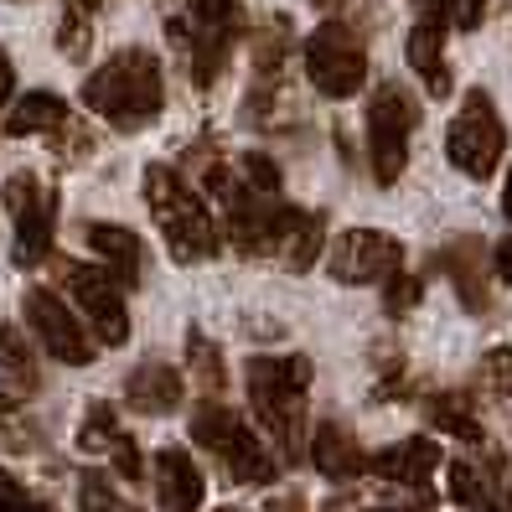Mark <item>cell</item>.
I'll return each mask as SVG.
<instances>
[{"label": "cell", "instance_id": "ac0fdd59", "mask_svg": "<svg viewBox=\"0 0 512 512\" xmlns=\"http://www.w3.org/2000/svg\"><path fill=\"white\" fill-rule=\"evenodd\" d=\"M83 244L94 249L104 264H109V275L119 285H135L140 280V238L130 228H119V223H83Z\"/></svg>", "mask_w": 512, "mask_h": 512}, {"label": "cell", "instance_id": "b9f144b4", "mask_svg": "<svg viewBox=\"0 0 512 512\" xmlns=\"http://www.w3.org/2000/svg\"><path fill=\"white\" fill-rule=\"evenodd\" d=\"M388 512H419V507H388Z\"/></svg>", "mask_w": 512, "mask_h": 512}, {"label": "cell", "instance_id": "74e56055", "mask_svg": "<svg viewBox=\"0 0 512 512\" xmlns=\"http://www.w3.org/2000/svg\"><path fill=\"white\" fill-rule=\"evenodd\" d=\"M269 512H306V497H275Z\"/></svg>", "mask_w": 512, "mask_h": 512}, {"label": "cell", "instance_id": "8992f818", "mask_svg": "<svg viewBox=\"0 0 512 512\" xmlns=\"http://www.w3.org/2000/svg\"><path fill=\"white\" fill-rule=\"evenodd\" d=\"M306 78L326 99H352L368 83V52L363 37L347 21H326L306 37Z\"/></svg>", "mask_w": 512, "mask_h": 512}, {"label": "cell", "instance_id": "30bf717a", "mask_svg": "<svg viewBox=\"0 0 512 512\" xmlns=\"http://www.w3.org/2000/svg\"><path fill=\"white\" fill-rule=\"evenodd\" d=\"M326 269L342 285H378L394 269H404V244L394 233H378V228H347L326 249Z\"/></svg>", "mask_w": 512, "mask_h": 512}, {"label": "cell", "instance_id": "83f0119b", "mask_svg": "<svg viewBox=\"0 0 512 512\" xmlns=\"http://www.w3.org/2000/svg\"><path fill=\"white\" fill-rule=\"evenodd\" d=\"M419 6L430 11V21H450V26H461V32H471V26L487 16V0H419Z\"/></svg>", "mask_w": 512, "mask_h": 512}, {"label": "cell", "instance_id": "9c48e42d", "mask_svg": "<svg viewBox=\"0 0 512 512\" xmlns=\"http://www.w3.org/2000/svg\"><path fill=\"white\" fill-rule=\"evenodd\" d=\"M0 202L16 223V264H42L52 259V228H57V197L37 182L32 171H16L6 187H0Z\"/></svg>", "mask_w": 512, "mask_h": 512}, {"label": "cell", "instance_id": "2e32d148", "mask_svg": "<svg viewBox=\"0 0 512 512\" xmlns=\"http://www.w3.org/2000/svg\"><path fill=\"white\" fill-rule=\"evenodd\" d=\"M440 269L450 275V285L461 290L466 311H487L492 295H487V249L481 238H456V244L440 249Z\"/></svg>", "mask_w": 512, "mask_h": 512}, {"label": "cell", "instance_id": "ee69618b", "mask_svg": "<svg viewBox=\"0 0 512 512\" xmlns=\"http://www.w3.org/2000/svg\"><path fill=\"white\" fill-rule=\"evenodd\" d=\"M83 6H94V0H83Z\"/></svg>", "mask_w": 512, "mask_h": 512}, {"label": "cell", "instance_id": "277c9868", "mask_svg": "<svg viewBox=\"0 0 512 512\" xmlns=\"http://www.w3.org/2000/svg\"><path fill=\"white\" fill-rule=\"evenodd\" d=\"M306 388H311L306 357H249V404H254V419L269 430V440L280 445V456L300 450Z\"/></svg>", "mask_w": 512, "mask_h": 512}, {"label": "cell", "instance_id": "ab89813d", "mask_svg": "<svg viewBox=\"0 0 512 512\" xmlns=\"http://www.w3.org/2000/svg\"><path fill=\"white\" fill-rule=\"evenodd\" d=\"M16 512H52V507H42V502H21Z\"/></svg>", "mask_w": 512, "mask_h": 512}, {"label": "cell", "instance_id": "ffe728a7", "mask_svg": "<svg viewBox=\"0 0 512 512\" xmlns=\"http://www.w3.org/2000/svg\"><path fill=\"white\" fill-rule=\"evenodd\" d=\"M409 68L425 78V88L435 99L450 94V68H445V26L440 21H419L414 32H409Z\"/></svg>", "mask_w": 512, "mask_h": 512}, {"label": "cell", "instance_id": "7c38bea8", "mask_svg": "<svg viewBox=\"0 0 512 512\" xmlns=\"http://www.w3.org/2000/svg\"><path fill=\"white\" fill-rule=\"evenodd\" d=\"M21 311H26V326H32V337L47 347V357H57V363H68V368L94 363V342H88L83 321L68 311V300H63V295H52V290L37 285V290H26Z\"/></svg>", "mask_w": 512, "mask_h": 512}, {"label": "cell", "instance_id": "7bdbcfd3", "mask_svg": "<svg viewBox=\"0 0 512 512\" xmlns=\"http://www.w3.org/2000/svg\"><path fill=\"white\" fill-rule=\"evenodd\" d=\"M223 512H244V507H223Z\"/></svg>", "mask_w": 512, "mask_h": 512}, {"label": "cell", "instance_id": "4fadbf2b", "mask_svg": "<svg viewBox=\"0 0 512 512\" xmlns=\"http://www.w3.org/2000/svg\"><path fill=\"white\" fill-rule=\"evenodd\" d=\"M285 269L306 275V269L326 254V218L311 207H275V223H269V249Z\"/></svg>", "mask_w": 512, "mask_h": 512}, {"label": "cell", "instance_id": "603a6c76", "mask_svg": "<svg viewBox=\"0 0 512 512\" xmlns=\"http://www.w3.org/2000/svg\"><path fill=\"white\" fill-rule=\"evenodd\" d=\"M187 368H192V378H197L202 394H223V383H228V373H223V352L207 342L202 331H192V337H187Z\"/></svg>", "mask_w": 512, "mask_h": 512}, {"label": "cell", "instance_id": "f1b7e54d", "mask_svg": "<svg viewBox=\"0 0 512 512\" xmlns=\"http://www.w3.org/2000/svg\"><path fill=\"white\" fill-rule=\"evenodd\" d=\"M481 383L492 399H512V347H492L481 357Z\"/></svg>", "mask_w": 512, "mask_h": 512}, {"label": "cell", "instance_id": "f35d334b", "mask_svg": "<svg viewBox=\"0 0 512 512\" xmlns=\"http://www.w3.org/2000/svg\"><path fill=\"white\" fill-rule=\"evenodd\" d=\"M502 213L512 218V171H507V187H502Z\"/></svg>", "mask_w": 512, "mask_h": 512}, {"label": "cell", "instance_id": "e0dca14e", "mask_svg": "<svg viewBox=\"0 0 512 512\" xmlns=\"http://www.w3.org/2000/svg\"><path fill=\"white\" fill-rule=\"evenodd\" d=\"M311 461H316V471L331 476V481H352V476L368 471L363 445H357V435H352L347 425H337V419L316 425V435H311Z\"/></svg>", "mask_w": 512, "mask_h": 512}, {"label": "cell", "instance_id": "836d02e7", "mask_svg": "<svg viewBox=\"0 0 512 512\" xmlns=\"http://www.w3.org/2000/svg\"><path fill=\"white\" fill-rule=\"evenodd\" d=\"M0 445H11V450H32V445H37V430L26 425L21 414H0Z\"/></svg>", "mask_w": 512, "mask_h": 512}, {"label": "cell", "instance_id": "d590c367", "mask_svg": "<svg viewBox=\"0 0 512 512\" xmlns=\"http://www.w3.org/2000/svg\"><path fill=\"white\" fill-rule=\"evenodd\" d=\"M492 269H497V275L512 285V238H502V244L492 249Z\"/></svg>", "mask_w": 512, "mask_h": 512}, {"label": "cell", "instance_id": "ba28073f", "mask_svg": "<svg viewBox=\"0 0 512 512\" xmlns=\"http://www.w3.org/2000/svg\"><path fill=\"white\" fill-rule=\"evenodd\" d=\"M419 125V104L399 83H383L368 99V161L383 187H394L409 166V135Z\"/></svg>", "mask_w": 512, "mask_h": 512}, {"label": "cell", "instance_id": "d6a6232c", "mask_svg": "<svg viewBox=\"0 0 512 512\" xmlns=\"http://www.w3.org/2000/svg\"><path fill=\"white\" fill-rule=\"evenodd\" d=\"M109 456H114V476H119V481H130V487H135V481L145 476V461H140V450H135V440H125V435H119V440H114V450H109Z\"/></svg>", "mask_w": 512, "mask_h": 512}, {"label": "cell", "instance_id": "f546056e", "mask_svg": "<svg viewBox=\"0 0 512 512\" xmlns=\"http://www.w3.org/2000/svg\"><path fill=\"white\" fill-rule=\"evenodd\" d=\"M450 497H456L461 507L487 502V481H481V471L471 461H450Z\"/></svg>", "mask_w": 512, "mask_h": 512}, {"label": "cell", "instance_id": "8d00e7d4", "mask_svg": "<svg viewBox=\"0 0 512 512\" xmlns=\"http://www.w3.org/2000/svg\"><path fill=\"white\" fill-rule=\"evenodd\" d=\"M11 88H16V68H11V57H6V47H0V104L11 99Z\"/></svg>", "mask_w": 512, "mask_h": 512}, {"label": "cell", "instance_id": "e575fe53", "mask_svg": "<svg viewBox=\"0 0 512 512\" xmlns=\"http://www.w3.org/2000/svg\"><path fill=\"white\" fill-rule=\"evenodd\" d=\"M26 502V487L11 476V471H0V512H16Z\"/></svg>", "mask_w": 512, "mask_h": 512}, {"label": "cell", "instance_id": "5b68a950", "mask_svg": "<svg viewBox=\"0 0 512 512\" xmlns=\"http://www.w3.org/2000/svg\"><path fill=\"white\" fill-rule=\"evenodd\" d=\"M192 440L202 450H213V456L228 466V476L244 481V487H269V481L280 476V461L264 450V440L223 404H202L192 414Z\"/></svg>", "mask_w": 512, "mask_h": 512}, {"label": "cell", "instance_id": "484cf974", "mask_svg": "<svg viewBox=\"0 0 512 512\" xmlns=\"http://www.w3.org/2000/svg\"><path fill=\"white\" fill-rule=\"evenodd\" d=\"M57 47H63L68 63H83L88 47H94V21H88L83 0H73V6L63 11V21H57Z\"/></svg>", "mask_w": 512, "mask_h": 512}, {"label": "cell", "instance_id": "44dd1931", "mask_svg": "<svg viewBox=\"0 0 512 512\" xmlns=\"http://www.w3.org/2000/svg\"><path fill=\"white\" fill-rule=\"evenodd\" d=\"M68 119V104L52 94V88H37V94H26V99H16L11 104V114H6V135H52L57 125Z\"/></svg>", "mask_w": 512, "mask_h": 512}, {"label": "cell", "instance_id": "9a60e30c", "mask_svg": "<svg viewBox=\"0 0 512 512\" xmlns=\"http://www.w3.org/2000/svg\"><path fill=\"white\" fill-rule=\"evenodd\" d=\"M435 466H440V445L425 440V435H409L399 445L378 450V456H368V471L383 476V481H399V487H425L435 476Z\"/></svg>", "mask_w": 512, "mask_h": 512}, {"label": "cell", "instance_id": "cb8c5ba5", "mask_svg": "<svg viewBox=\"0 0 512 512\" xmlns=\"http://www.w3.org/2000/svg\"><path fill=\"white\" fill-rule=\"evenodd\" d=\"M0 368H6L16 378L21 394H32L37 388V363H32V347H26V337L16 326H0Z\"/></svg>", "mask_w": 512, "mask_h": 512}, {"label": "cell", "instance_id": "8fae6325", "mask_svg": "<svg viewBox=\"0 0 512 512\" xmlns=\"http://www.w3.org/2000/svg\"><path fill=\"white\" fill-rule=\"evenodd\" d=\"M63 285L68 295L78 300V311L88 316L94 337L104 347H119L130 337V311H125V285H119L109 269H94V264H63Z\"/></svg>", "mask_w": 512, "mask_h": 512}, {"label": "cell", "instance_id": "5bb4252c", "mask_svg": "<svg viewBox=\"0 0 512 512\" xmlns=\"http://www.w3.org/2000/svg\"><path fill=\"white\" fill-rule=\"evenodd\" d=\"M202 492H207V481H202L197 461L187 456L182 445H166L156 456V502L166 512H197Z\"/></svg>", "mask_w": 512, "mask_h": 512}, {"label": "cell", "instance_id": "6da1fadb", "mask_svg": "<svg viewBox=\"0 0 512 512\" xmlns=\"http://www.w3.org/2000/svg\"><path fill=\"white\" fill-rule=\"evenodd\" d=\"M83 104L88 114L109 119L119 130H140L161 114L166 104V73H161V57L150 47H125L114 52L104 68L88 73L83 83Z\"/></svg>", "mask_w": 512, "mask_h": 512}, {"label": "cell", "instance_id": "60d3db41", "mask_svg": "<svg viewBox=\"0 0 512 512\" xmlns=\"http://www.w3.org/2000/svg\"><path fill=\"white\" fill-rule=\"evenodd\" d=\"M471 512H497V507H487V502H476V507H471Z\"/></svg>", "mask_w": 512, "mask_h": 512}, {"label": "cell", "instance_id": "52a82bcc", "mask_svg": "<svg viewBox=\"0 0 512 512\" xmlns=\"http://www.w3.org/2000/svg\"><path fill=\"white\" fill-rule=\"evenodd\" d=\"M502 145H507V130H502L492 99L481 94V88H471V94L461 99V114L450 119V130H445L450 166L466 171L471 182H487V176L497 171V161H502Z\"/></svg>", "mask_w": 512, "mask_h": 512}, {"label": "cell", "instance_id": "4316f807", "mask_svg": "<svg viewBox=\"0 0 512 512\" xmlns=\"http://www.w3.org/2000/svg\"><path fill=\"white\" fill-rule=\"evenodd\" d=\"M78 507H83V512H130V502L114 492V481H109L104 471H88V476L78 481Z\"/></svg>", "mask_w": 512, "mask_h": 512}, {"label": "cell", "instance_id": "d6986e66", "mask_svg": "<svg viewBox=\"0 0 512 512\" xmlns=\"http://www.w3.org/2000/svg\"><path fill=\"white\" fill-rule=\"evenodd\" d=\"M125 399L135 414H171L182 404V373L166 363H145L125 378Z\"/></svg>", "mask_w": 512, "mask_h": 512}, {"label": "cell", "instance_id": "7402d4cb", "mask_svg": "<svg viewBox=\"0 0 512 512\" xmlns=\"http://www.w3.org/2000/svg\"><path fill=\"white\" fill-rule=\"evenodd\" d=\"M430 419H435V430L456 435V440H466V445L481 440V419H476V409H471L466 394H435V399H430Z\"/></svg>", "mask_w": 512, "mask_h": 512}, {"label": "cell", "instance_id": "7a4b0ae2", "mask_svg": "<svg viewBox=\"0 0 512 512\" xmlns=\"http://www.w3.org/2000/svg\"><path fill=\"white\" fill-rule=\"evenodd\" d=\"M145 202H150V218H156L171 259L197 264V259H213L218 254L223 233H218L213 213H207V202L187 187L182 171H171L166 161H150L145 166Z\"/></svg>", "mask_w": 512, "mask_h": 512}, {"label": "cell", "instance_id": "4dcf8cb0", "mask_svg": "<svg viewBox=\"0 0 512 512\" xmlns=\"http://www.w3.org/2000/svg\"><path fill=\"white\" fill-rule=\"evenodd\" d=\"M238 176H244V182H249L254 192H264V197H280V166L269 161V156H244Z\"/></svg>", "mask_w": 512, "mask_h": 512}, {"label": "cell", "instance_id": "1f68e13d", "mask_svg": "<svg viewBox=\"0 0 512 512\" xmlns=\"http://www.w3.org/2000/svg\"><path fill=\"white\" fill-rule=\"evenodd\" d=\"M383 306H388V316L414 311V306H419V280H414V275H404V269H394V275H388V295H383Z\"/></svg>", "mask_w": 512, "mask_h": 512}, {"label": "cell", "instance_id": "d4e9b609", "mask_svg": "<svg viewBox=\"0 0 512 512\" xmlns=\"http://www.w3.org/2000/svg\"><path fill=\"white\" fill-rule=\"evenodd\" d=\"M125 435L119 430V419L109 404H88L83 409V425H78V450H88V456H99V450H114V440Z\"/></svg>", "mask_w": 512, "mask_h": 512}, {"label": "cell", "instance_id": "3957f363", "mask_svg": "<svg viewBox=\"0 0 512 512\" xmlns=\"http://www.w3.org/2000/svg\"><path fill=\"white\" fill-rule=\"evenodd\" d=\"M161 21H166V37L187 52L192 83L213 88L223 63H228V47L238 42V32H244L238 0H166Z\"/></svg>", "mask_w": 512, "mask_h": 512}]
</instances>
